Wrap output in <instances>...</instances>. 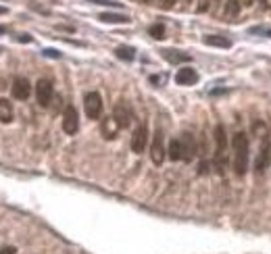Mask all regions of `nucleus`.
<instances>
[{
	"label": "nucleus",
	"mask_w": 271,
	"mask_h": 254,
	"mask_svg": "<svg viewBox=\"0 0 271 254\" xmlns=\"http://www.w3.org/2000/svg\"><path fill=\"white\" fill-rule=\"evenodd\" d=\"M167 154H169V159H171V161H181V159H183V150H181V142H180V138H178V140H171Z\"/></svg>",
	"instance_id": "nucleus-16"
},
{
	"label": "nucleus",
	"mask_w": 271,
	"mask_h": 254,
	"mask_svg": "<svg viewBox=\"0 0 271 254\" xmlns=\"http://www.w3.org/2000/svg\"><path fill=\"white\" fill-rule=\"evenodd\" d=\"M19 42H31V38L28 36V33H23V36H19Z\"/></svg>",
	"instance_id": "nucleus-26"
},
{
	"label": "nucleus",
	"mask_w": 271,
	"mask_h": 254,
	"mask_svg": "<svg viewBox=\"0 0 271 254\" xmlns=\"http://www.w3.org/2000/svg\"><path fill=\"white\" fill-rule=\"evenodd\" d=\"M44 55H46V56H50V58H59V56H60V55H59V52H57V50H52V48L44 50Z\"/></svg>",
	"instance_id": "nucleus-25"
},
{
	"label": "nucleus",
	"mask_w": 271,
	"mask_h": 254,
	"mask_svg": "<svg viewBox=\"0 0 271 254\" xmlns=\"http://www.w3.org/2000/svg\"><path fill=\"white\" fill-rule=\"evenodd\" d=\"M0 254H17V248L15 246H4V248H0Z\"/></svg>",
	"instance_id": "nucleus-24"
},
{
	"label": "nucleus",
	"mask_w": 271,
	"mask_h": 254,
	"mask_svg": "<svg viewBox=\"0 0 271 254\" xmlns=\"http://www.w3.org/2000/svg\"><path fill=\"white\" fill-rule=\"evenodd\" d=\"M113 117H115L119 127H129V123H132V119H134V113L125 102H119L115 111H113Z\"/></svg>",
	"instance_id": "nucleus-9"
},
{
	"label": "nucleus",
	"mask_w": 271,
	"mask_h": 254,
	"mask_svg": "<svg viewBox=\"0 0 271 254\" xmlns=\"http://www.w3.org/2000/svg\"><path fill=\"white\" fill-rule=\"evenodd\" d=\"M248 31L259 33V36H265V38H271V25H255V28H250Z\"/></svg>",
	"instance_id": "nucleus-22"
},
{
	"label": "nucleus",
	"mask_w": 271,
	"mask_h": 254,
	"mask_svg": "<svg viewBox=\"0 0 271 254\" xmlns=\"http://www.w3.org/2000/svg\"><path fill=\"white\" fill-rule=\"evenodd\" d=\"M223 11H225L227 17H236L240 13V0H225Z\"/></svg>",
	"instance_id": "nucleus-20"
},
{
	"label": "nucleus",
	"mask_w": 271,
	"mask_h": 254,
	"mask_svg": "<svg viewBox=\"0 0 271 254\" xmlns=\"http://www.w3.org/2000/svg\"><path fill=\"white\" fill-rule=\"evenodd\" d=\"M119 123L115 121V117H107V119H102V125H100V131H102V138L104 140H113V138H117L119 134Z\"/></svg>",
	"instance_id": "nucleus-12"
},
{
	"label": "nucleus",
	"mask_w": 271,
	"mask_h": 254,
	"mask_svg": "<svg viewBox=\"0 0 271 254\" xmlns=\"http://www.w3.org/2000/svg\"><path fill=\"white\" fill-rule=\"evenodd\" d=\"M165 140H163V131L159 129L152 138V146H151V159L154 165H161L165 161Z\"/></svg>",
	"instance_id": "nucleus-7"
},
{
	"label": "nucleus",
	"mask_w": 271,
	"mask_h": 254,
	"mask_svg": "<svg viewBox=\"0 0 271 254\" xmlns=\"http://www.w3.org/2000/svg\"><path fill=\"white\" fill-rule=\"evenodd\" d=\"M215 144H217L215 165H217V169H219V173H223L225 171V148H227V136H225L223 125L215 127Z\"/></svg>",
	"instance_id": "nucleus-2"
},
{
	"label": "nucleus",
	"mask_w": 271,
	"mask_h": 254,
	"mask_svg": "<svg viewBox=\"0 0 271 254\" xmlns=\"http://www.w3.org/2000/svg\"><path fill=\"white\" fill-rule=\"evenodd\" d=\"M232 148H234V171L236 175H244L248 169V140L242 131L234 134Z\"/></svg>",
	"instance_id": "nucleus-1"
},
{
	"label": "nucleus",
	"mask_w": 271,
	"mask_h": 254,
	"mask_svg": "<svg viewBox=\"0 0 271 254\" xmlns=\"http://www.w3.org/2000/svg\"><path fill=\"white\" fill-rule=\"evenodd\" d=\"M84 109L88 119H100L102 115V98L98 92H88L84 98Z\"/></svg>",
	"instance_id": "nucleus-3"
},
{
	"label": "nucleus",
	"mask_w": 271,
	"mask_h": 254,
	"mask_svg": "<svg viewBox=\"0 0 271 254\" xmlns=\"http://www.w3.org/2000/svg\"><path fill=\"white\" fill-rule=\"evenodd\" d=\"M115 55L121 58V60H134L136 58V50L132 46H119L115 50Z\"/></svg>",
	"instance_id": "nucleus-19"
},
{
	"label": "nucleus",
	"mask_w": 271,
	"mask_h": 254,
	"mask_svg": "<svg viewBox=\"0 0 271 254\" xmlns=\"http://www.w3.org/2000/svg\"><path fill=\"white\" fill-rule=\"evenodd\" d=\"M4 31H6V29H4V25H0V36H2Z\"/></svg>",
	"instance_id": "nucleus-27"
},
{
	"label": "nucleus",
	"mask_w": 271,
	"mask_h": 254,
	"mask_svg": "<svg viewBox=\"0 0 271 254\" xmlns=\"http://www.w3.org/2000/svg\"><path fill=\"white\" fill-rule=\"evenodd\" d=\"M52 96H55V87L48 80H40L36 84V100L40 107H48L52 102Z\"/></svg>",
	"instance_id": "nucleus-5"
},
{
	"label": "nucleus",
	"mask_w": 271,
	"mask_h": 254,
	"mask_svg": "<svg viewBox=\"0 0 271 254\" xmlns=\"http://www.w3.org/2000/svg\"><path fill=\"white\" fill-rule=\"evenodd\" d=\"M178 0H159V4H161V8H171L173 4H176Z\"/></svg>",
	"instance_id": "nucleus-23"
},
{
	"label": "nucleus",
	"mask_w": 271,
	"mask_h": 254,
	"mask_svg": "<svg viewBox=\"0 0 271 254\" xmlns=\"http://www.w3.org/2000/svg\"><path fill=\"white\" fill-rule=\"evenodd\" d=\"M77 129H80V117H77L75 107L69 104L63 113V131L69 136H73V134H77Z\"/></svg>",
	"instance_id": "nucleus-6"
},
{
	"label": "nucleus",
	"mask_w": 271,
	"mask_h": 254,
	"mask_svg": "<svg viewBox=\"0 0 271 254\" xmlns=\"http://www.w3.org/2000/svg\"><path fill=\"white\" fill-rule=\"evenodd\" d=\"M2 13H6V8H2V6H0V15H2Z\"/></svg>",
	"instance_id": "nucleus-28"
},
{
	"label": "nucleus",
	"mask_w": 271,
	"mask_h": 254,
	"mask_svg": "<svg viewBox=\"0 0 271 254\" xmlns=\"http://www.w3.org/2000/svg\"><path fill=\"white\" fill-rule=\"evenodd\" d=\"M163 56L169 60V63L178 65V63H190L192 56L190 55H183V52H178V50H163Z\"/></svg>",
	"instance_id": "nucleus-14"
},
{
	"label": "nucleus",
	"mask_w": 271,
	"mask_h": 254,
	"mask_svg": "<svg viewBox=\"0 0 271 254\" xmlns=\"http://www.w3.org/2000/svg\"><path fill=\"white\" fill-rule=\"evenodd\" d=\"M146 144H148V129H146V125H138L132 136V150L136 154H142Z\"/></svg>",
	"instance_id": "nucleus-8"
},
{
	"label": "nucleus",
	"mask_w": 271,
	"mask_h": 254,
	"mask_svg": "<svg viewBox=\"0 0 271 254\" xmlns=\"http://www.w3.org/2000/svg\"><path fill=\"white\" fill-rule=\"evenodd\" d=\"M198 82V73L192 67H181L176 73V84L178 85H192Z\"/></svg>",
	"instance_id": "nucleus-11"
},
{
	"label": "nucleus",
	"mask_w": 271,
	"mask_h": 254,
	"mask_svg": "<svg viewBox=\"0 0 271 254\" xmlns=\"http://www.w3.org/2000/svg\"><path fill=\"white\" fill-rule=\"evenodd\" d=\"M205 44H209V46H217V48H230L232 46V42L227 38H223V36H207Z\"/></svg>",
	"instance_id": "nucleus-17"
},
{
	"label": "nucleus",
	"mask_w": 271,
	"mask_h": 254,
	"mask_svg": "<svg viewBox=\"0 0 271 254\" xmlns=\"http://www.w3.org/2000/svg\"><path fill=\"white\" fill-rule=\"evenodd\" d=\"M148 33L154 38V40H163L165 38V25H161V23H154V25H151V29H148Z\"/></svg>",
	"instance_id": "nucleus-21"
},
{
	"label": "nucleus",
	"mask_w": 271,
	"mask_h": 254,
	"mask_svg": "<svg viewBox=\"0 0 271 254\" xmlns=\"http://www.w3.org/2000/svg\"><path fill=\"white\" fill-rule=\"evenodd\" d=\"M11 92L17 100H28L30 94H31V84L25 80V77H17L11 85Z\"/></svg>",
	"instance_id": "nucleus-10"
},
{
	"label": "nucleus",
	"mask_w": 271,
	"mask_h": 254,
	"mask_svg": "<svg viewBox=\"0 0 271 254\" xmlns=\"http://www.w3.org/2000/svg\"><path fill=\"white\" fill-rule=\"evenodd\" d=\"M100 21H104V23H127L129 17H125V15H115V13H102V15H100Z\"/></svg>",
	"instance_id": "nucleus-18"
},
{
	"label": "nucleus",
	"mask_w": 271,
	"mask_h": 254,
	"mask_svg": "<svg viewBox=\"0 0 271 254\" xmlns=\"http://www.w3.org/2000/svg\"><path fill=\"white\" fill-rule=\"evenodd\" d=\"M188 2H192V0H188Z\"/></svg>",
	"instance_id": "nucleus-29"
},
{
	"label": "nucleus",
	"mask_w": 271,
	"mask_h": 254,
	"mask_svg": "<svg viewBox=\"0 0 271 254\" xmlns=\"http://www.w3.org/2000/svg\"><path fill=\"white\" fill-rule=\"evenodd\" d=\"M13 115H15L13 104L8 102L6 98H0V121H2V123H11Z\"/></svg>",
	"instance_id": "nucleus-15"
},
{
	"label": "nucleus",
	"mask_w": 271,
	"mask_h": 254,
	"mask_svg": "<svg viewBox=\"0 0 271 254\" xmlns=\"http://www.w3.org/2000/svg\"><path fill=\"white\" fill-rule=\"evenodd\" d=\"M269 163H271V140H269V134H263V142H261L257 165H255L257 173H263L269 167Z\"/></svg>",
	"instance_id": "nucleus-4"
},
{
	"label": "nucleus",
	"mask_w": 271,
	"mask_h": 254,
	"mask_svg": "<svg viewBox=\"0 0 271 254\" xmlns=\"http://www.w3.org/2000/svg\"><path fill=\"white\" fill-rule=\"evenodd\" d=\"M180 142H181V150H183V159L181 161H192V159H194V152H196L194 138H192L190 134H183L180 138Z\"/></svg>",
	"instance_id": "nucleus-13"
}]
</instances>
